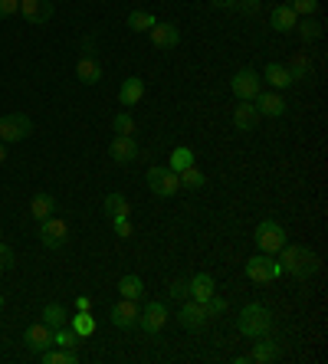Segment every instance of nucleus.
<instances>
[{
  "label": "nucleus",
  "mask_w": 328,
  "mask_h": 364,
  "mask_svg": "<svg viewBox=\"0 0 328 364\" xmlns=\"http://www.w3.org/2000/svg\"><path fill=\"white\" fill-rule=\"evenodd\" d=\"M285 69H289V79H292V82H299V79H308V73H312V59H308L306 53H295L292 59H289V66H285Z\"/></svg>",
  "instance_id": "nucleus-28"
},
{
  "label": "nucleus",
  "mask_w": 328,
  "mask_h": 364,
  "mask_svg": "<svg viewBox=\"0 0 328 364\" xmlns=\"http://www.w3.org/2000/svg\"><path fill=\"white\" fill-rule=\"evenodd\" d=\"M76 79L82 86H96L98 79H102V66H98L96 56H82L76 63Z\"/></svg>",
  "instance_id": "nucleus-20"
},
{
  "label": "nucleus",
  "mask_w": 328,
  "mask_h": 364,
  "mask_svg": "<svg viewBox=\"0 0 328 364\" xmlns=\"http://www.w3.org/2000/svg\"><path fill=\"white\" fill-rule=\"evenodd\" d=\"M164 321H167V309H164V302H148L144 309H138V328L148 335H158L164 328Z\"/></svg>",
  "instance_id": "nucleus-9"
},
{
  "label": "nucleus",
  "mask_w": 328,
  "mask_h": 364,
  "mask_svg": "<svg viewBox=\"0 0 328 364\" xmlns=\"http://www.w3.org/2000/svg\"><path fill=\"white\" fill-rule=\"evenodd\" d=\"M295 30H299V36H302L306 43H312V40H318V36L325 33V23L315 20V17H302V20L295 23Z\"/></svg>",
  "instance_id": "nucleus-27"
},
{
  "label": "nucleus",
  "mask_w": 328,
  "mask_h": 364,
  "mask_svg": "<svg viewBox=\"0 0 328 364\" xmlns=\"http://www.w3.org/2000/svg\"><path fill=\"white\" fill-rule=\"evenodd\" d=\"M13 266V249L7 243H0V272H7Z\"/></svg>",
  "instance_id": "nucleus-39"
},
{
  "label": "nucleus",
  "mask_w": 328,
  "mask_h": 364,
  "mask_svg": "<svg viewBox=\"0 0 328 364\" xmlns=\"http://www.w3.org/2000/svg\"><path fill=\"white\" fill-rule=\"evenodd\" d=\"M187 286H191V299L194 302H207L217 292V282H214L210 272H194V276L187 279Z\"/></svg>",
  "instance_id": "nucleus-17"
},
{
  "label": "nucleus",
  "mask_w": 328,
  "mask_h": 364,
  "mask_svg": "<svg viewBox=\"0 0 328 364\" xmlns=\"http://www.w3.org/2000/svg\"><path fill=\"white\" fill-rule=\"evenodd\" d=\"M295 23H299V17H295V10L289 3H279V7H273V13H269V27H273L276 33H292Z\"/></svg>",
  "instance_id": "nucleus-19"
},
{
  "label": "nucleus",
  "mask_w": 328,
  "mask_h": 364,
  "mask_svg": "<svg viewBox=\"0 0 328 364\" xmlns=\"http://www.w3.org/2000/svg\"><path fill=\"white\" fill-rule=\"evenodd\" d=\"M253 102H256V112L266 118H279L285 112V99L279 92H260Z\"/></svg>",
  "instance_id": "nucleus-18"
},
{
  "label": "nucleus",
  "mask_w": 328,
  "mask_h": 364,
  "mask_svg": "<svg viewBox=\"0 0 328 364\" xmlns=\"http://www.w3.org/2000/svg\"><path fill=\"white\" fill-rule=\"evenodd\" d=\"M243 272H246L253 282H276V279L283 276V269H279V259H273L269 253L250 256V259H246V266H243Z\"/></svg>",
  "instance_id": "nucleus-3"
},
{
  "label": "nucleus",
  "mask_w": 328,
  "mask_h": 364,
  "mask_svg": "<svg viewBox=\"0 0 328 364\" xmlns=\"http://www.w3.org/2000/svg\"><path fill=\"white\" fill-rule=\"evenodd\" d=\"M102 210L109 217H128V201H125V194H109V197L102 201Z\"/></svg>",
  "instance_id": "nucleus-30"
},
{
  "label": "nucleus",
  "mask_w": 328,
  "mask_h": 364,
  "mask_svg": "<svg viewBox=\"0 0 328 364\" xmlns=\"http://www.w3.org/2000/svg\"><path fill=\"white\" fill-rule=\"evenodd\" d=\"M33 135V122L23 112H10L0 118V141H23Z\"/></svg>",
  "instance_id": "nucleus-4"
},
{
  "label": "nucleus",
  "mask_w": 328,
  "mask_h": 364,
  "mask_svg": "<svg viewBox=\"0 0 328 364\" xmlns=\"http://www.w3.org/2000/svg\"><path fill=\"white\" fill-rule=\"evenodd\" d=\"M279 253H283L279 269L289 272V276H295V279H308L318 269V256L308 247H302V243H285Z\"/></svg>",
  "instance_id": "nucleus-1"
},
{
  "label": "nucleus",
  "mask_w": 328,
  "mask_h": 364,
  "mask_svg": "<svg viewBox=\"0 0 328 364\" xmlns=\"http://www.w3.org/2000/svg\"><path fill=\"white\" fill-rule=\"evenodd\" d=\"M20 17L33 27H40L53 17V3L50 0H20Z\"/></svg>",
  "instance_id": "nucleus-12"
},
{
  "label": "nucleus",
  "mask_w": 328,
  "mask_h": 364,
  "mask_svg": "<svg viewBox=\"0 0 328 364\" xmlns=\"http://www.w3.org/2000/svg\"><path fill=\"white\" fill-rule=\"evenodd\" d=\"M23 344L30 348V351H46L50 344H53V328L50 325H43V321H36V325H30L27 332H23Z\"/></svg>",
  "instance_id": "nucleus-13"
},
{
  "label": "nucleus",
  "mask_w": 328,
  "mask_h": 364,
  "mask_svg": "<svg viewBox=\"0 0 328 364\" xmlns=\"http://www.w3.org/2000/svg\"><path fill=\"white\" fill-rule=\"evenodd\" d=\"M112 226H115V236H121V240H128L131 236V220L128 217H112Z\"/></svg>",
  "instance_id": "nucleus-38"
},
{
  "label": "nucleus",
  "mask_w": 328,
  "mask_h": 364,
  "mask_svg": "<svg viewBox=\"0 0 328 364\" xmlns=\"http://www.w3.org/2000/svg\"><path fill=\"white\" fill-rule=\"evenodd\" d=\"M273 312L266 309V305H260V302H253V305H246V309L237 315V328H240V335H246V338H262V335L273 332Z\"/></svg>",
  "instance_id": "nucleus-2"
},
{
  "label": "nucleus",
  "mask_w": 328,
  "mask_h": 364,
  "mask_svg": "<svg viewBox=\"0 0 328 364\" xmlns=\"http://www.w3.org/2000/svg\"><path fill=\"white\" fill-rule=\"evenodd\" d=\"M112 129H115V135H131V131H135V118H131L128 112H119L115 122H112Z\"/></svg>",
  "instance_id": "nucleus-37"
},
{
  "label": "nucleus",
  "mask_w": 328,
  "mask_h": 364,
  "mask_svg": "<svg viewBox=\"0 0 328 364\" xmlns=\"http://www.w3.org/2000/svg\"><path fill=\"white\" fill-rule=\"evenodd\" d=\"M0 309H3V296H0Z\"/></svg>",
  "instance_id": "nucleus-45"
},
{
  "label": "nucleus",
  "mask_w": 328,
  "mask_h": 364,
  "mask_svg": "<svg viewBox=\"0 0 328 364\" xmlns=\"http://www.w3.org/2000/svg\"><path fill=\"white\" fill-rule=\"evenodd\" d=\"M154 23H158V20H154L148 10H131L128 13V30H135V33H148Z\"/></svg>",
  "instance_id": "nucleus-32"
},
{
  "label": "nucleus",
  "mask_w": 328,
  "mask_h": 364,
  "mask_svg": "<svg viewBox=\"0 0 328 364\" xmlns=\"http://www.w3.org/2000/svg\"><path fill=\"white\" fill-rule=\"evenodd\" d=\"M262 79L269 82L273 89H289L292 86V79H289V69L285 66H279V63H269L266 69H262Z\"/></svg>",
  "instance_id": "nucleus-23"
},
{
  "label": "nucleus",
  "mask_w": 328,
  "mask_h": 364,
  "mask_svg": "<svg viewBox=\"0 0 328 364\" xmlns=\"http://www.w3.org/2000/svg\"><path fill=\"white\" fill-rule=\"evenodd\" d=\"M73 332H76L79 338H89V335L96 332V319H92L89 312H79V315H73Z\"/></svg>",
  "instance_id": "nucleus-33"
},
{
  "label": "nucleus",
  "mask_w": 328,
  "mask_h": 364,
  "mask_svg": "<svg viewBox=\"0 0 328 364\" xmlns=\"http://www.w3.org/2000/svg\"><path fill=\"white\" fill-rule=\"evenodd\" d=\"M191 164H194V151H191V148H174V151H171L167 168H171L174 174H181L184 168H191Z\"/></svg>",
  "instance_id": "nucleus-31"
},
{
  "label": "nucleus",
  "mask_w": 328,
  "mask_h": 364,
  "mask_svg": "<svg viewBox=\"0 0 328 364\" xmlns=\"http://www.w3.org/2000/svg\"><path fill=\"white\" fill-rule=\"evenodd\" d=\"M230 89H233V96L240 99V102H253V99L260 96V75L253 73V69H240V73L230 79Z\"/></svg>",
  "instance_id": "nucleus-8"
},
{
  "label": "nucleus",
  "mask_w": 328,
  "mask_h": 364,
  "mask_svg": "<svg viewBox=\"0 0 328 364\" xmlns=\"http://www.w3.org/2000/svg\"><path fill=\"white\" fill-rule=\"evenodd\" d=\"M40 240H43L46 249L66 247V240H69V224L59 220V217H46V220H40Z\"/></svg>",
  "instance_id": "nucleus-7"
},
{
  "label": "nucleus",
  "mask_w": 328,
  "mask_h": 364,
  "mask_svg": "<svg viewBox=\"0 0 328 364\" xmlns=\"http://www.w3.org/2000/svg\"><path fill=\"white\" fill-rule=\"evenodd\" d=\"M177 181H181V187H187V191H200V187L207 184V177H204V171H200L197 164H191V168H184V171L177 174Z\"/></svg>",
  "instance_id": "nucleus-29"
},
{
  "label": "nucleus",
  "mask_w": 328,
  "mask_h": 364,
  "mask_svg": "<svg viewBox=\"0 0 328 364\" xmlns=\"http://www.w3.org/2000/svg\"><path fill=\"white\" fill-rule=\"evenodd\" d=\"M3 161H7V145L0 141V164H3Z\"/></svg>",
  "instance_id": "nucleus-44"
},
{
  "label": "nucleus",
  "mask_w": 328,
  "mask_h": 364,
  "mask_svg": "<svg viewBox=\"0 0 328 364\" xmlns=\"http://www.w3.org/2000/svg\"><path fill=\"white\" fill-rule=\"evenodd\" d=\"M109 154H112V161H119V164H131V161L138 158V145H135L131 135H115L109 145Z\"/></svg>",
  "instance_id": "nucleus-14"
},
{
  "label": "nucleus",
  "mask_w": 328,
  "mask_h": 364,
  "mask_svg": "<svg viewBox=\"0 0 328 364\" xmlns=\"http://www.w3.org/2000/svg\"><path fill=\"white\" fill-rule=\"evenodd\" d=\"M256 122H260V112H256V105H250V102H240V105L233 108V125L240 131H253L256 129Z\"/></svg>",
  "instance_id": "nucleus-22"
},
{
  "label": "nucleus",
  "mask_w": 328,
  "mask_h": 364,
  "mask_svg": "<svg viewBox=\"0 0 328 364\" xmlns=\"http://www.w3.org/2000/svg\"><path fill=\"white\" fill-rule=\"evenodd\" d=\"M43 325H50V328H63V325H69V312L59 305V302H50L43 309Z\"/></svg>",
  "instance_id": "nucleus-26"
},
{
  "label": "nucleus",
  "mask_w": 328,
  "mask_h": 364,
  "mask_svg": "<svg viewBox=\"0 0 328 364\" xmlns=\"http://www.w3.org/2000/svg\"><path fill=\"white\" fill-rule=\"evenodd\" d=\"M144 96V79H138V75H128L125 82H121L119 89V99H121V105H138Z\"/></svg>",
  "instance_id": "nucleus-21"
},
{
  "label": "nucleus",
  "mask_w": 328,
  "mask_h": 364,
  "mask_svg": "<svg viewBox=\"0 0 328 364\" xmlns=\"http://www.w3.org/2000/svg\"><path fill=\"white\" fill-rule=\"evenodd\" d=\"M167 299H174V302L191 299V286H187V279H181V276H177L174 282L167 286Z\"/></svg>",
  "instance_id": "nucleus-35"
},
{
  "label": "nucleus",
  "mask_w": 328,
  "mask_h": 364,
  "mask_svg": "<svg viewBox=\"0 0 328 364\" xmlns=\"http://www.w3.org/2000/svg\"><path fill=\"white\" fill-rule=\"evenodd\" d=\"M109 315H112V325H115V328H135V325H138V302L121 299Z\"/></svg>",
  "instance_id": "nucleus-16"
},
{
  "label": "nucleus",
  "mask_w": 328,
  "mask_h": 364,
  "mask_svg": "<svg viewBox=\"0 0 328 364\" xmlns=\"http://www.w3.org/2000/svg\"><path fill=\"white\" fill-rule=\"evenodd\" d=\"M56 210V201H53V194H36L30 201V217L33 220H46V217H53Z\"/></svg>",
  "instance_id": "nucleus-24"
},
{
  "label": "nucleus",
  "mask_w": 328,
  "mask_h": 364,
  "mask_svg": "<svg viewBox=\"0 0 328 364\" xmlns=\"http://www.w3.org/2000/svg\"><path fill=\"white\" fill-rule=\"evenodd\" d=\"M17 10H20V0H0V20L3 17H13Z\"/></svg>",
  "instance_id": "nucleus-40"
},
{
  "label": "nucleus",
  "mask_w": 328,
  "mask_h": 364,
  "mask_svg": "<svg viewBox=\"0 0 328 364\" xmlns=\"http://www.w3.org/2000/svg\"><path fill=\"white\" fill-rule=\"evenodd\" d=\"M207 319H210V312H207L204 302L191 299V302H184V305L177 309V325H181V328H191V332H194V328H204Z\"/></svg>",
  "instance_id": "nucleus-10"
},
{
  "label": "nucleus",
  "mask_w": 328,
  "mask_h": 364,
  "mask_svg": "<svg viewBox=\"0 0 328 364\" xmlns=\"http://www.w3.org/2000/svg\"><path fill=\"white\" fill-rule=\"evenodd\" d=\"M148 187H151V194H158V197H174L181 181H177V174L171 171V168L154 164V168H148Z\"/></svg>",
  "instance_id": "nucleus-6"
},
{
  "label": "nucleus",
  "mask_w": 328,
  "mask_h": 364,
  "mask_svg": "<svg viewBox=\"0 0 328 364\" xmlns=\"http://www.w3.org/2000/svg\"><path fill=\"white\" fill-rule=\"evenodd\" d=\"M289 7L295 10V17H315L318 0H289Z\"/></svg>",
  "instance_id": "nucleus-36"
},
{
  "label": "nucleus",
  "mask_w": 328,
  "mask_h": 364,
  "mask_svg": "<svg viewBox=\"0 0 328 364\" xmlns=\"http://www.w3.org/2000/svg\"><path fill=\"white\" fill-rule=\"evenodd\" d=\"M253 351L246 354L250 361H256V364H269V361H276L279 354H283V344L276 342V338H269V335H262V338H253Z\"/></svg>",
  "instance_id": "nucleus-11"
},
{
  "label": "nucleus",
  "mask_w": 328,
  "mask_h": 364,
  "mask_svg": "<svg viewBox=\"0 0 328 364\" xmlns=\"http://www.w3.org/2000/svg\"><path fill=\"white\" fill-rule=\"evenodd\" d=\"M76 309H79V312H89V309H92V302H89V296H79V299H76Z\"/></svg>",
  "instance_id": "nucleus-43"
},
{
  "label": "nucleus",
  "mask_w": 328,
  "mask_h": 364,
  "mask_svg": "<svg viewBox=\"0 0 328 364\" xmlns=\"http://www.w3.org/2000/svg\"><path fill=\"white\" fill-rule=\"evenodd\" d=\"M210 3H214L217 10H233V7H237L240 0H210Z\"/></svg>",
  "instance_id": "nucleus-42"
},
{
  "label": "nucleus",
  "mask_w": 328,
  "mask_h": 364,
  "mask_svg": "<svg viewBox=\"0 0 328 364\" xmlns=\"http://www.w3.org/2000/svg\"><path fill=\"white\" fill-rule=\"evenodd\" d=\"M260 3H262V0H240L237 7H240V10H246V13H256V10H260Z\"/></svg>",
  "instance_id": "nucleus-41"
},
{
  "label": "nucleus",
  "mask_w": 328,
  "mask_h": 364,
  "mask_svg": "<svg viewBox=\"0 0 328 364\" xmlns=\"http://www.w3.org/2000/svg\"><path fill=\"white\" fill-rule=\"evenodd\" d=\"M53 344H56V348H76L79 335L73 332V328H66V325H63V328H56V332H53Z\"/></svg>",
  "instance_id": "nucleus-34"
},
{
  "label": "nucleus",
  "mask_w": 328,
  "mask_h": 364,
  "mask_svg": "<svg viewBox=\"0 0 328 364\" xmlns=\"http://www.w3.org/2000/svg\"><path fill=\"white\" fill-rule=\"evenodd\" d=\"M148 33H151V43L158 50H174L181 43V30H177L174 23H154Z\"/></svg>",
  "instance_id": "nucleus-15"
},
{
  "label": "nucleus",
  "mask_w": 328,
  "mask_h": 364,
  "mask_svg": "<svg viewBox=\"0 0 328 364\" xmlns=\"http://www.w3.org/2000/svg\"><path fill=\"white\" fill-rule=\"evenodd\" d=\"M256 247L262 249V253H279V249L285 247V230L276 220H262L260 226H256Z\"/></svg>",
  "instance_id": "nucleus-5"
},
{
  "label": "nucleus",
  "mask_w": 328,
  "mask_h": 364,
  "mask_svg": "<svg viewBox=\"0 0 328 364\" xmlns=\"http://www.w3.org/2000/svg\"><path fill=\"white\" fill-rule=\"evenodd\" d=\"M119 292H121V299H131V302H138L144 296V282L135 272H128V276H121L119 279Z\"/></svg>",
  "instance_id": "nucleus-25"
}]
</instances>
